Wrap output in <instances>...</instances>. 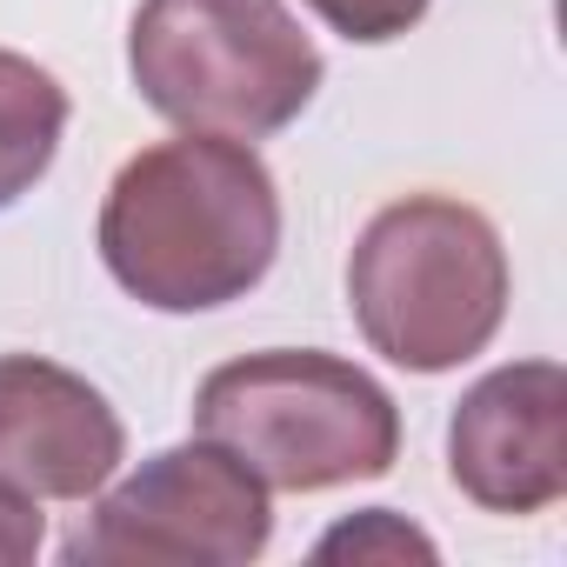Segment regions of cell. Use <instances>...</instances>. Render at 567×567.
<instances>
[{"label":"cell","mask_w":567,"mask_h":567,"mask_svg":"<svg viewBox=\"0 0 567 567\" xmlns=\"http://www.w3.org/2000/svg\"><path fill=\"white\" fill-rule=\"evenodd\" d=\"M280 254V194L267 161L227 134L141 147L101 200V260L154 315L247 301Z\"/></svg>","instance_id":"1"},{"label":"cell","mask_w":567,"mask_h":567,"mask_svg":"<svg viewBox=\"0 0 567 567\" xmlns=\"http://www.w3.org/2000/svg\"><path fill=\"white\" fill-rule=\"evenodd\" d=\"M507 247L494 220L454 194L381 207L348 254V308L368 348L408 374L474 361L507 321Z\"/></svg>","instance_id":"2"},{"label":"cell","mask_w":567,"mask_h":567,"mask_svg":"<svg viewBox=\"0 0 567 567\" xmlns=\"http://www.w3.org/2000/svg\"><path fill=\"white\" fill-rule=\"evenodd\" d=\"M194 434L227 447L267 494L381 481L401 461L394 394L321 348H267L214 368L194 394Z\"/></svg>","instance_id":"3"},{"label":"cell","mask_w":567,"mask_h":567,"mask_svg":"<svg viewBox=\"0 0 567 567\" xmlns=\"http://www.w3.org/2000/svg\"><path fill=\"white\" fill-rule=\"evenodd\" d=\"M127 74L181 134L267 141L308 114L328 68L288 0H141Z\"/></svg>","instance_id":"4"},{"label":"cell","mask_w":567,"mask_h":567,"mask_svg":"<svg viewBox=\"0 0 567 567\" xmlns=\"http://www.w3.org/2000/svg\"><path fill=\"white\" fill-rule=\"evenodd\" d=\"M274 540L267 487L214 441L161 447L127 481L101 487L68 567H247Z\"/></svg>","instance_id":"5"},{"label":"cell","mask_w":567,"mask_h":567,"mask_svg":"<svg viewBox=\"0 0 567 567\" xmlns=\"http://www.w3.org/2000/svg\"><path fill=\"white\" fill-rule=\"evenodd\" d=\"M447 474L487 514H540L567 494V374L507 361L481 374L447 421Z\"/></svg>","instance_id":"6"},{"label":"cell","mask_w":567,"mask_h":567,"mask_svg":"<svg viewBox=\"0 0 567 567\" xmlns=\"http://www.w3.org/2000/svg\"><path fill=\"white\" fill-rule=\"evenodd\" d=\"M127 461L107 394L41 354H0V481L34 501H94Z\"/></svg>","instance_id":"7"},{"label":"cell","mask_w":567,"mask_h":567,"mask_svg":"<svg viewBox=\"0 0 567 567\" xmlns=\"http://www.w3.org/2000/svg\"><path fill=\"white\" fill-rule=\"evenodd\" d=\"M61 134H68V87L41 61L0 48V214L48 181Z\"/></svg>","instance_id":"8"},{"label":"cell","mask_w":567,"mask_h":567,"mask_svg":"<svg viewBox=\"0 0 567 567\" xmlns=\"http://www.w3.org/2000/svg\"><path fill=\"white\" fill-rule=\"evenodd\" d=\"M321 560H381V567H401V560H434V540L421 534V527H408L394 507H368V514H354V520H341L334 534H321V547H315Z\"/></svg>","instance_id":"9"},{"label":"cell","mask_w":567,"mask_h":567,"mask_svg":"<svg viewBox=\"0 0 567 567\" xmlns=\"http://www.w3.org/2000/svg\"><path fill=\"white\" fill-rule=\"evenodd\" d=\"M308 8L354 48H381V41H401L427 21L434 0H308Z\"/></svg>","instance_id":"10"},{"label":"cell","mask_w":567,"mask_h":567,"mask_svg":"<svg viewBox=\"0 0 567 567\" xmlns=\"http://www.w3.org/2000/svg\"><path fill=\"white\" fill-rule=\"evenodd\" d=\"M48 540V514L34 507V494L0 481V567H28Z\"/></svg>","instance_id":"11"}]
</instances>
